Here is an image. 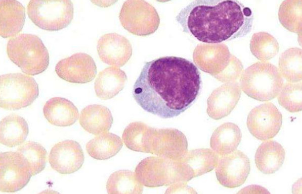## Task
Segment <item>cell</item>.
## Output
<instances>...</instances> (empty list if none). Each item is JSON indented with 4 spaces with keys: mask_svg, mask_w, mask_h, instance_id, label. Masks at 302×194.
<instances>
[{
    "mask_svg": "<svg viewBox=\"0 0 302 194\" xmlns=\"http://www.w3.org/2000/svg\"><path fill=\"white\" fill-rule=\"evenodd\" d=\"M201 88L200 74L195 64L181 57L164 56L145 63L133 96L146 111L169 118L189 108Z\"/></svg>",
    "mask_w": 302,
    "mask_h": 194,
    "instance_id": "6da1fadb",
    "label": "cell"
},
{
    "mask_svg": "<svg viewBox=\"0 0 302 194\" xmlns=\"http://www.w3.org/2000/svg\"><path fill=\"white\" fill-rule=\"evenodd\" d=\"M176 20L184 32L199 41L218 44L249 33L253 14L237 1L201 0L182 9Z\"/></svg>",
    "mask_w": 302,
    "mask_h": 194,
    "instance_id": "7a4b0ae2",
    "label": "cell"
},
{
    "mask_svg": "<svg viewBox=\"0 0 302 194\" xmlns=\"http://www.w3.org/2000/svg\"><path fill=\"white\" fill-rule=\"evenodd\" d=\"M6 50L10 59L28 75L42 73L49 64L48 49L35 35L23 33L12 37Z\"/></svg>",
    "mask_w": 302,
    "mask_h": 194,
    "instance_id": "3957f363",
    "label": "cell"
},
{
    "mask_svg": "<svg viewBox=\"0 0 302 194\" xmlns=\"http://www.w3.org/2000/svg\"><path fill=\"white\" fill-rule=\"evenodd\" d=\"M240 82L241 89L246 95L261 101L275 98L284 84L278 68L266 61L255 62L246 68Z\"/></svg>",
    "mask_w": 302,
    "mask_h": 194,
    "instance_id": "277c9868",
    "label": "cell"
},
{
    "mask_svg": "<svg viewBox=\"0 0 302 194\" xmlns=\"http://www.w3.org/2000/svg\"><path fill=\"white\" fill-rule=\"evenodd\" d=\"M1 107L18 110L30 105L38 97V86L33 78L21 73H9L0 77Z\"/></svg>",
    "mask_w": 302,
    "mask_h": 194,
    "instance_id": "5b68a950",
    "label": "cell"
},
{
    "mask_svg": "<svg viewBox=\"0 0 302 194\" xmlns=\"http://www.w3.org/2000/svg\"><path fill=\"white\" fill-rule=\"evenodd\" d=\"M27 14L31 21L39 28L58 31L71 22L73 5L71 1L32 0L27 5Z\"/></svg>",
    "mask_w": 302,
    "mask_h": 194,
    "instance_id": "8992f818",
    "label": "cell"
},
{
    "mask_svg": "<svg viewBox=\"0 0 302 194\" xmlns=\"http://www.w3.org/2000/svg\"><path fill=\"white\" fill-rule=\"evenodd\" d=\"M119 18L125 30L140 36L153 34L160 24V18L155 8L144 1L124 2Z\"/></svg>",
    "mask_w": 302,
    "mask_h": 194,
    "instance_id": "52a82bcc",
    "label": "cell"
},
{
    "mask_svg": "<svg viewBox=\"0 0 302 194\" xmlns=\"http://www.w3.org/2000/svg\"><path fill=\"white\" fill-rule=\"evenodd\" d=\"M135 174L142 185L149 187L181 182L176 160L161 156H151L143 159L136 166Z\"/></svg>",
    "mask_w": 302,
    "mask_h": 194,
    "instance_id": "ba28073f",
    "label": "cell"
},
{
    "mask_svg": "<svg viewBox=\"0 0 302 194\" xmlns=\"http://www.w3.org/2000/svg\"><path fill=\"white\" fill-rule=\"evenodd\" d=\"M0 190L15 192L29 181L31 174L24 158L17 151L1 153Z\"/></svg>",
    "mask_w": 302,
    "mask_h": 194,
    "instance_id": "9c48e42d",
    "label": "cell"
},
{
    "mask_svg": "<svg viewBox=\"0 0 302 194\" xmlns=\"http://www.w3.org/2000/svg\"><path fill=\"white\" fill-rule=\"evenodd\" d=\"M282 122V114L277 107L271 102H267L250 111L247 126L253 136L265 141L274 138L278 133Z\"/></svg>",
    "mask_w": 302,
    "mask_h": 194,
    "instance_id": "30bf717a",
    "label": "cell"
},
{
    "mask_svg": "<svg viewBox=\"0 0 302 194\" xmlns=\"http://www.w3.org/2000/svg\"><path fill=\"white\" fill-rule=\"evenodd\" d=\"M250 171L249 158L242 152L236 150L219 157L215 172L219 182L231 188L242 185Z\"/></svg>",
    "mask_w": 302,
    "mask_h": 194,
    "instance_id": "8fae6325",
    "label": "cell"
},
{
    "mask_svg": "<svg viewBox=\"0 0 302 194\" xmlns=\"http://www.w3.org/2000/svg\"><path fill=\"white\" fill-rule=\"evenodd\" d=\"M55 72L61 79L67 82L84 84L94 79L97 67L91 55L78 52L59 61Z\"/></svg>",
    "mask_w": 302,
    "mask_h": 194,
    "instance_id": "7c38bea8",
    "label": "cell"
},
{
    "mask_svg": "<svg viewBox=\"0 0 302 194\" xmlns=\"http://www.w3.org/2000/svg\"><path fill=\"white\" fill-rule=\"evenodd\" d=\"M218 155L207 148L187 152L180 159L176 160L181 182L186 183L192 178L212 170L217 166Z\"/></svg>",
    "mask_w": 302,
    "mask_h": 194,
    "instance_id": "4fadbf2b",
    "label": "cell"
},
{
    "mask_svg": "<svg viewBox=\"0 0 302 194\" xmlns=\"http://www.w3.org/2000/svg\"><path fill=\"white\" fill-rule=\"evenodd\" d=\"M187 148V140L180 131L171 128H154L149 153L176 160L186 154Z\"/></svg>",
    "mask_w": 302,
    "mask_h": 194,
    "instance_id": "5bb4252c",
    "label": "cell"
},
{
    "mask_svg": "<svg viewBox=\"0 0 302 194\" xmlns=\"http://www.w3.org/2000/svg\"><path fill=\"white\" fill-rule=\"evenodd\" d=\"M232 55L228 46L223 43H201L195 47L193 58L201 71L215 78L227 68Z\"/></svg>",
    "mask_w": 302,
    "mask_h": 194,
    "instance_id": "9a60e30c",
    "label": "cell"
},
{
    "mask_svg": "<svg viewBox=\"0 0 302 194\" xmlns=\"http://www.w3.org/2000/svg\"><path fill=\"white\" fill-rule=\"evenodd\" d=\"M84 157L79 144L73 140H65L51 149L49 162L51 167L62 174L73 173L82 166Z\"/></svg>",
    "mask_w": 302,
    "mask_h": 194,
    "instance_id": "2e32d148",
    "label": "cell"
},
{
    "mask_svg": "<svg viewBox=\"0 0 302 194\" xmlns=\"http://www.w3.org/2000/svg\"><path fill=\"white\" fill-rule=\"evenodd\" d=\"M97 48L103 62L117 68L122 67L128 61L133 51L128 40L116 33L102 36L98 41Z\"/></svg>",
    "mask_w": 302,
    "mask_h": 194,
    "instance_id": "e0dca14e",
    "label": "cell"
},
{
    "mask_svg": "<svg viewBox=\"0 0 302 194\" xmlns=\"http://www.w3.org/2000/svg\"><path fill=\"white\" fill-rule=\"evenodd\" d=\"M241 94L239 85L235 82L226 83L214 90L207 101V113L215 120L227 115L238 103Z\"/></svg>",
    "mask_w": 302,
    "mask_h": 194,
    "instance_id": "ac0fdd59",
    "label": "cell"
},
{
    "mask_svg": "<svg viewBox=\"0 0 302 194\" xmlns=\"http://www.w3.org/2000/svg\"><path fill=\"white\" fill-rule=\"evenodd\" d=\"M44 116L51 124L58 126H68L78 119L77 107L70 100L60 97L48 100L43 108Z\"/></svg>",
    "mask_w": 302,
    "mask_h": 194,
    "instance_id": "d6986e66",
    "label": "cell"
},
{
    "mask_svg": "<svg viewBox=\"0 0 302 194\" xmlns=\"http://www.w3.org/2000/svg\"><path fill=\"white\" fill-rule=\"evenodd\" d=\"M0 9L1 37L16 36L22 30L25 23V7L17 1H1Z\"/></svg>",
    "mask_w": 302,
    "mask_h": 194,
    "instance_id": "ffe728a7",
    "label": "cell"
},
{
    "mask_svg": "<svg viewBox=\"0 0 302 194\" xmlns=\"http://www.w3.org/2000/svg\"><path fill=\"white\" fill-rule=\"evenodd\" d=\"M285 152L282 146L271 140L264 141L258 147L255 154V163L263 173L271 174L282 166Z\"/></svg>",
    "mask_w": 302,
    "mask_h": 194,
    "instance_id": "44dd1931",
    "label": "cell"
},
{
    "mask_svg": "<svg viewBox=\"0 0 302 194\" xmlns=\"http://www.w3.org/2000/svg\"><path fill=\"white\" fill-rule=\"evenodd\" d=\"M79 121L85 131L97 136L109 131L113 118L108 108L102 105L92 104L81 111Z\"/></svg>",
    "mask_w": 302,
    "mask_h": 194,
    "instance_id": "7402d4cb",
    "label": "cell"
},
{
    "mask_svg": "<svg viewBox=\"0 0 302 194\" xmlns=\"http://www.w3.org/2000/svg\"><path fill=\"white\" fill-rule=\"evenodd\" d=\"M127 80L124 71L116 67L100 72L94 83L96 95L102 100L110 99L123 89Z\"/></svg>",
    "mask_w": 302,
    "mask_h": 194,
    "instance_id": "603a6c76",
    "label": "cell"
},
{
    "mask_svg": "<svg viewBox=\"0 0 302 194\" xmlns=\"http://www.w3.org/2000/svg\"><path fill=\"white\" fill-rule=\"evenodd\" d=\"M242 134L239 126L234 123L226 122L213 132L210 147L219 155H225L235 151L240 144Z\"/></svg>",
    "mask_w": 302,
    "mask_h": 194,
    "instance_id": "cb8c5ba5",
    "label": "cell"
},
{
    "mask_svg": "<svg viewBox=\"0 0 302 194\" xmlns=\"http://www.w3.org/2000/svg\"><path fill=\"white\" fill-rule=\"evenodd\" d=\"M29 128L25 119L16 114H11L1 120L0 142L8 147L23 144L28 134Z\"/></svg>",
    "mask_w": 302,
    "mask_h": 194,
    "instance_id": "d4e9b609",
    "label": "cell"
},
{
    "mask_svg": "<svg viewBox=\"0 0 302 194\" xmlns=\"http://www.w3.org/2000/svg\"><path fill=\"white\" fill-rule=\"evenodd\" d=\"M123 146L119 136L106 132L97 135L86 145L88 154L97 160H106L115 156Z\"/></svg>",
    "mask_w": 302,
    "mask_h": 194,
    "instance_id": "484cf974",
    "label": "cell"
},
{
    "mask_svg": "<svg viewBox=\"0 0 302 194\" xmlns=\"http://www.w3.org/2000/svg\"><path fill=\"white\" fill-rule=\"evenodd\" d=\"M154 128L140 121L130 123L123 131L122 139L131 150L149 153L150 144Z\"/></svg>",
    "mask_w": 302,
    "mask_h": 194,
    "instance_id": "4316f807",
    "label": "cell"
},
{
    "mask_svg": "<svg viewBox=\"0 0 302 194\" xmlns=\"http://www.w3.org/2000/svg\"><path fill=\"white\" fill-rule=\"evenodd\" d=\"M106 189L109 194L141 193L143 187L134 172L120 170L110 176L107 182Z\"/></svg>",
    "mask_w": 302,
    "mask_h": 194,
    "instance_id": "83f0119b",
    "label": "cell"
},
{
    "mask_svg": "<svg viewBox=\"0 0 302 194\" xmlns=\"http://www.w3.org/2000/svg\"><path fill=\"white\" fill-rule=\"evenodd\" d=\"M17 152L25 159L32 176L42 171L47 162V153L40 144L27 141L19 146Z\"/></svg>",
    "mask_w": 302,
    "mask_h": 194,
    "instance_id": "f1b7e54d",
    "label": "cell"
},
{
    "mask_svg": "<svg viewBox=\"0 0 302 194\" xmlns=\"http://www.w3.org/2000/svg\"><path fill=\"white\" fill-rule=\"evenodd\" d=\"M279 68L288 82L301 81V49L294 47L284 51L279 57Z\"/></svg>",
    "mask_w": 302,
    "mask_h": 194,
    "instance_id": "f546056e",
    "label": "cell"
},
{
    "mask_svg": "<svg viewBox=\"0 0 302 194\" xmlns=\"http://www.w3.org/2000/svg\"><path fill=\"white\" fill-rule=\"evenodd\" d=\"M279 44L276 38L265 32L254 33L250 42L252 54L261 61L274 57L279 51Z\"/></svg>",
    "mask_w": 302,
    "mask_h": 194,
    "instance_id": "4dcf8cb0",
    "label": "cell"
},
{
    "mask_svg": "<svg viewBox=\"0 0 302 194\" xmlns=\"http://www.w3.org/2000/svg\"><path fill=\"white\" fill-rule=\"evenodd\" d=\"M282 25L288 30L301 34V1H284L279 9Z\"/></svg>",
    "mask_w": 302,
    "mask_h": 194,
    "instance_id": "1f68e13d",
    "label": "cell"
},
{
    "mask_svg": "<svg viewBox=\"0 0 302 194\" xmlns=\"http://www.w3.org/2000/svg\"><path fill=\"white\" fill-rule=\"evenodd\" d=\"M278 100L280 105L290 112L301 111V82H288L283 84L278 95Z\"/></svg>",
    "mask_w": 302,
    "mask_h": 194,
    "instance_id": "d6a6232c",
    "label": "cell"
},
{
    "mask_svg": "<svg viewBox=\"0 0 302 194\" xmlns=\"http://www.w3.org/2000/svg\"><path fill=\"white\" fill-rule=\"evenodd\" d=\"M241 62L232 55L231 61L224 72L215 79L222 82H234L240 77L243 70Z\"/></svg>",
    "mask_w": 302,
    "mask_h": 194,
    "instance_id": "836d02e7",
    "label": "cell"
}]
</instances>
